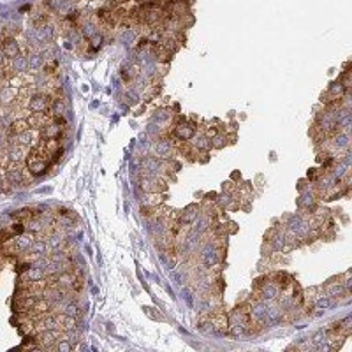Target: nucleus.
Instances as JSON below:
<instances>
[{
  "mask_svg": "<svg viewBox=\"0 0 352 352\" xmlns=\"http://www.w3.org/2000/svg\"><path fill=\"white\" fill-rule=\"evenodd\" d=\"M0 229H2V227H0Z\"/></svg>",
  "mask_w": 352,
  "mask_h": 352,
  "instance_id": "c85d7f7f",
  "label": "nucleus"
},
{
  "mask_svg": "<svg viewBox=\"0 0 352 352\" xmlns=\"http://www.w3.org/2000/svg\"><path fill=\"white\" fill-rule=\"evenodd\" d=\"M201 215V206L199 205H190L187 206L180 215H178V222L181 224H187V226H192L194 220Z\"/></svg>",
  "mask_w": 352,
  "mask_h": 352,
  "instance_id": "f8f14e48",
  "label": "nucleus"
},
{
  "mask_svg": "<svg viewBox=\"0 0 352 352\" xmlns=\"http://www.w3.org/2000/svg\"><path fill=\"white\" fill-rule=\"evenodd\" d=\"M326 294L329 296V298L336 299V298H340V296H345V294H349V293H345L342 282H331V284L326 285Z\"/></svg>",
  "mask_w": 352,
  "mask_h": 352,
  "instance_id": "f3484780",
  "label": "nucleus"
},
{
  "mask_svg": "<svg viewBox=\"0 0 352 352\" xmlns=\"http://www.w3.org/2000/svg\"><path fill=\"white\" fill-rule=\"evenodd\" d=\"M7 62H9V60H7V59H5L4 51H2V48H0V69L7 67Z\"/></svg>",
  "mask_w": 352,
  "mask_h": 352,
  "instance_id": "393cba45",
  "label": "nucleus"
},
{
  "mask_svg": "<svg viewBox=\"0 0 352 352\" xmlns=\"http://www.w3.org/2000/svg\"><path fill=\"white\" fill-rule=\"evenodd\" d=\"M164 199H166L164 192H143L139 201H141V205L145 206V208H155V206L162 205Z\"/></svg>",
  "mask_w": 352,
  "mask_h": 352,
  "instance_id": "2eb2a0df",
  "label": "nucleus"
},
{
  "mask_svg": "<svg viewBox=\"0 0 352 352\" xmlns=\"http://www.w3.org/2000/svg\"><path fill=\"white\" fill-rule=\"evenodd\" d=\"M25 278L29 282H39V280H44L46 278V269L41 268V266H34L32 264V268H29L25 271Z\"/></svg>",
  "mask_w": 352,
  "mask_h": 352,
  "instance_id": "dca6fc26",
  "label": "nucleus"
},
{
  "mask_svg": "<svg viewBox=\"0 0 352 352\" xmlns=\"http://www.w3.org/2000/svg\"><path fill=\"white\" fill-rule=\"evenodd\" d=\"M0 48H2V51H4L5 59H7V60H13L14 57H18V55L21 53L20 44H18V41L14 37L2 39V44H0Z\"/></svg>",
  "mask_w": 352,
  "mask_h": 352,
  "instance_id": "ddd939ff",
  "label": "nucleus"
},
{
  "mask_svg": "<svg viewBox=\"0 0 352 352\" xmlns=\"http://www.w3.org/2000/svg\"><path fill=\"white\" fill-rule=\"evenodd\" d=\"M139 5H145V4H150V2H153V0H136Z\"/></svg>",
  "mask_w": 352,
  "mask_h": 352,
  "instance_id": "bb28decb",
  "label": "nucleus"
},
{
  "mask_svg": "<svg viewBox=\"0 0 352 352\" xmlns=\"http://www.w3.org/2000/svg\"><path fill=\"white\" fill-rule=\"evenodd\" d=\"M208 321H210L211 331H215V333H226L227 327H229V319H227L226 312H218V310L211 312Z\"/></svg>",
  "mask_w": 352,
  "mask_h": 352,
  "instance_id": "6e6552de",
  "label": "nucleus"
},
{
  "mask_svg": "<svg viewBox=\"0 0 352 352\" xmlns=\"http://www.w3.org/2000/svg\"><path fill=\"white\" fill-rule=\"evenodd\" d=\"M27 60H29V72L37 74V72H41L42 67H44V59H42L41 51L37 50H30L29 55H27Z\"/></svg>",
  "mask_w": 352,
  "mask_h": 352,
  "instance_id": "4468645a",
  "label": "nucleus"
},
{
  "mask_svg": "<svg viewBox=\"0 0 352 352\" xmlns=\"http://www.w3.org/2000/svg\"><path fill=\"white\" fill-rule=\"evenodd\" d=\"M315 176H317V169H310V171H308V178H312V180H314Z\"/></svg>",
  "mask_w": 352,
  "mask_h": 352,
  "instance_id": "a878e982",
  "label": "nucleus"
},
{
  "mask_svg": "<svg viewBox=\"0 0 352 352\" xmlns=\"http://www.w3.org/2000/svg\"><path fill=\"white\" fill-rule=\"evenodd\" d=\"M7 69L11 71V74H23V72H29V60H27V55H18L13 60H9Z\"/></svg>",
  "mask_w": 352,
  "mask_h": 352,
  "instance_id": "9b49d317",
  "label": "nucleus"
},
{
  "mask_svg": "<svg viewBox=\"0 0 352 352\" xmlns=\"http://www.w3.org/2000/svg\"><path fill=\"white\" fill-rule=\"evenodd\" d=\"M65 113H67V104H65V101H63L62 97L55 95L53 99H51V104H50V109H48V115H50L53 120H60V118L65 117Z\"/></svg>",
  "mask_w": 352,
  "mask_h": 352,
  "instance_id": "9d476101",
  "label": "nucleus"
},
{
  "mask_svg": "<svg viewBox=\"0 0 352 352\" xmlns=\"http://www.w3.org/2000/svg\"><path fill=\"white\" fill-rule=\"evenodd\" d=\"M197 132V127L194 125V123H178V125H175V130L171 132L173 139H176V141H190V139L196 136Z\"/></svg>",
  "mask_w": 352,
  "mask_h": 352,
  "instance_id": "0eeeda50",
  "label": "nucleus"
},
{
  "mask_svg": "<svg viewBox=\"0 0 352 352\" xmlns=\"http://www.w3.org/2000/svg\"><path fill=\"white\" fill-rule=\"evenodd\" d=\"M72 347H74V345H72L67 338H63V336L57 342V345H55V349L60 352H69V351H72Z\"/></svg>",
  "mask_w": 352,
  "mask_h": 352,
  "instance_id": "412c9836",
  "label": "nucleus"
},
{
  "mask_svg": "<svg viewBox=\"0 0 352 352\" xmlns=\"http://www.w3.org/2000/svg\"><path fill=\"white\" fill-rule=\"evenodd\" d=\"M134 39H136V32L132 29H127L125 32L122 34V41L125 42V44L127 42H130V41H134Z\"/></svg>",
  "mask_w": 352,
  "mask_h": 352,
  "instance_id": "5701e85b",
  "label": "nucleus"
},
{
  "mask_svg": "<svg viewBox=\"0 0 352 352\" xmlns=\"http://www.w3.org/2000/svg\"><path fill=\"white\" fill-rule=\"evenodd\" d=\"M2 34H4V29H2V27H0V37H2Z\"/></svg>",
  "mask_w": 352,
  "mask_h": 352,
  "instance_id": "cd10ccee",
  "label": "nucleus"
},
{
  "mask_svg": "<svg viewBox=\"0 0 352 352\" xmlns=\"http://www.w3.org/2000/svg\"><path fill=\"white\" fill-rule=\"evenodd\" d=\"M51 99H53L51 93L37 92L25 102V108L29 109V113H48V109H50V104H51Z\"/></svg>",
  "mask_w": 352,
  "mask_h": 352,
  "instance_id": "f257e3e1",
  "label": "nucleus"
},
{
  "mask_svg": "<svg viewBox=\"0 0 352 352\" xmlns=\"http://www.w3.org/2000/svg\"><path fill=\"white\" fill-rule=\"evenodd\" d=\"M164 120H171V109H159L153 117V122H164Z\"/></svg>",
  "mask_w": 352,
  "mask_h": 352,
  "instance_id": "4be33fe9",
  "label": "nucleus"
},
{
  "mask_svg": "<svg viewBox=\"0 0 352 352\" xmlns=\"http://www.w3.org/2000/svg\"><path fill=\"white\" fill-rule=\"evenodd\" d=\"M80 32H81V35H83V39H92L99 34V30H97V27L93 25L92 21H85L83 25H81Z\"/></svg>",
  "mask_w": 352,
  "mask_h": 352,
  "instance_id": "aec40b11",
  "label": "nucleus"
},
{
  "mask_svg": "<svg viewBox=\"0 0 352 352\" xmlns=\"http://www.w3.org/2000/svg\"><path fill=\"white\" fill-rule=\"evenodd\" d=\"M30 254H37V256H48L50 254V250H48V243L46 239H34V243H32V247L29 248Z\"/></svg>",
  "mask_w": 352,
  "mask_h": 352,
  "instance_id": "a211bd4d",
  "label": "nucleus"
},
{
  "mask_svg": "<svg viewBox=\"0 0 352 352\" xmlns=\"http://www.w3.org/2000/svg\"><path fill=\"white\" fill-rule=\"evenodd\" d=\"M139 189L143 192H166L168 185L160 176H143L139 181Z\"/></svg>",
  "mask_w": 352,
  "mask_h": 352,
  "instance_id": "39448f33",
  "label": "nucleus"
},
{
  "mask_svg": "<svg viewBox=\"0 0 352 352\" xmlns=\"http://www.w3.org/2000/svg\"><path fill=\"white\" fill-rule=\"evenodd\" d=\"M18 92H20V88L9 85L7 81H2V87H0V106H14L16 104Z\"/></svg>",
  "mask_w": 352,
  "mask_h": 352,
  "instance_id": "423d86ee",
  "label": "nucleus"
},
{
  "mask_svg": "<svg viewBox=\"0 0 352 352\" xmlns=\"http://www.w3.org/2000/svg\"><path fill=\"white\" fill-rule=\"evenodd\" d=\"M210 141H211V150H222V148H226L227 143H229L227 141V134L226 132H220V130H218Z\"/></svg>",
  "mask_w": 352,
  "mask_h": 352,
  "instance_id": "6ab92c4d",
  "label": "nucleus"
},
{
  "mask_svg": "<svg viewBox=\"0 0 352 352\" xmlns=\"http://www.w3.org/2000/svg\"><path fill=\"white\" fill-rule=\"evenodd\" d=\"M153 150H155V157H159V159H169V157L175 153V141H173V136L171 134H164L160 136L159 139L155 141V147H153Z\"/></svg>",
  "mask_w": 352,
  "mask_h": 352,
  "instance_id": "7ed1b4c3",
  "label": "nucleus"
},
{
  "mask_svg": "<svg viewBox=\"0 0 352 352\" xmlns=\"http://www.w3.org/2000/svg\"><path fill=\"white\" fill-rule=\"evenodd\" d=\"M30 153V148L29 147H23V145H13V147L7 148V159L9 162H18V164H23L27 160Z\"/></svg>",
  "mask_w": 352,
  "mask_h": 352,
  "instance_id": "1a4fd4ad",
  "label": "nucleus"
},
{
  "mask_svg": "<svg viewBox=\"0 0 352 352\" xmlns=\"http://www.w3.org/2000/svg\"><path fill=\"white\" fill-rule=\"evenodd\" d=\"M11 229V233H13L14 236H18V235H21V233H25V226L21 222H18V224H13V226L9 227Z\"/></svg>",
  "mask_w": 352,
  "mask_h": 352,
  "instance_id": "b1692460",
  "label": "nucleus"
},
{
  "mask_svg": "<svg viewBox=\"0 0 352 352\" xmlns=\"http://www.w3.org/2000/svg\"><path fill=\"white\" fill-rule=\"evenodd\" d=\"M25 169L21 164L18 162H9L7 168H5V181H7L11 187H20V185L25 183Z\"/></svg>",
  "mask_w": 352,
  "mask_h": 352,
  "instance_id": "f03ea898",
  "label": "nucleus"
},
{
  "mask_svg": "<svg viewBox=\"0 0 352 352\" xmlns=\"http://www.w3.org/2000/svg\"><path fill=\"white\" fill-rule=\"evenodd\" d=\"M60 338H62L60 329H44V331H39L35 335V342H37L39 349H55Z\"/></svg>",
  "mask_w": 352,
  "mask_h": 352,
  "instance_id": "20e7f679",
  "label": "nucleus"
}]
</instances>
